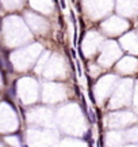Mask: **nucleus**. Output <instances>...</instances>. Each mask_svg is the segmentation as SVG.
Here are the masks:
<instances>
[{
	"label": "nucleus",
	"instance_id": "20e7f679",
	"mask_svg": "<svg viewBox=\"0 0 138 147\" xmlns=\"http://www.w3.org/2000/svg\"><path fill=\"white\" fill-rule=\"evenodd\" d=\"M0 8H2V3H0Z\"/></svg>",
	"mask_w": 138,
	"mask_h": 147
},
{
	"label": "nucleus",
	"instance_id": "f257e3e1",
	"mask_svg": "<svg viewBox=\"0 0 138 147\" xmlns=\"http://www.w3.org/2000/svg\"><path fill=\"white\" fill-rule=\"evenodd\" d=\"M60 3H61V7H62V8H65V7H66V4H65L64 0H60Z\"/></svg>",
	"mask_w": 138,
	"mask_h": 147
},
{
	"label": "nucleus",
	"instance_id": "f03ea898",
	"mask_svg": "<svg viewBox=\"0 0 138 147\" xmlns=\"http://www.w3.org/2000/svg\"><path fill=\"white\" fill-rule=\"evenodd\" d=\"M70 52H72V56H73V57H76V52H75V49H72Z\"/></svg>",
	"mask_w": 138,
	"mask_h": 147
},
{
	"label": "nucleus",
	"instance_id": "39448f33",
	"mask_svg": "<svg viewBox=\"0 0 138 147\" xmlns=\"http://www.w3.org/2000/svg\"><path fill=\"white\" fill-rule=\"evenodd\" d=\"M73 2H75V0H73Z\"/></svg>",
	"mask_w": 138,
	"mask_h": 147
},
{
	"label": "nucleus",
	"instance_id": "7ed1b4c3",
	"mask_svg": "<svg viewBox=\"0 0 138 147\" xmlns=\"http://www.w3.org/2000/svg\"><path fill=\"white\" fill-rule=\"evenodd\" d=\"M0 26H2V19H0Z\"/></svg>",
	"mask_w": 138,
	"mask_h": 147
}]
</instances>
